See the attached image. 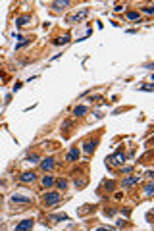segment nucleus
<instances>
[{"mask_svg":"<svg viewBox=\"0 0 154 231\" xmlns=\"http://www.w3.org/2000/svg\"><path fill=\"white\" fill-rule=\"evenodd\" d=\"M42 200H44V204H46V206L58 204V202H60V193H56V191H48V193H44Z\"/></svg>","mask_w":154,"mask_h":231,"instance_id":"f257e3e1","label":"nucleus"},{"mask_svg":"<svg viewBox=\"0 0 154 231\" xmlns=\"http://www.w3.org/2000/svg\"><path fill=\"white\" fill-rule=\"evenodd\" d=\"M106 162L110 164V166H121L125 162V154L121 152V150H117V152H114L110 158H106Z\"/></svg>","mask_w":154,"mask_h":231,"instance_id":"f03ea898","label":"nucleus"},{"mask_svg":"<svg viewBox=\"0 0 154 231\" xmlns=\"http://www.w3.org/2000/svg\"><path fill=\"white\" fill-rule=\"evenodd\" d=\"M135 183H139V175H129V177H125V179L121 181V187L127 189V187H131V185H135Z\"/></svg>","mask_w":154,"mask_h":231,"instance_id":"7ed1b4c3","label":"nucleus"},{"mask_svg":"<svg viewBox=\"0 0 154 231\" xmlns=\"http://www.w3.org/2000/svg\"><path fill=\"white\" fill-rule=\"evenodd\" d=\"M52 168H54V158H44L42 162H41V170H42L44 173H46V172H50Z\"/></svg>","mask_w":154,"mask_h":231,"instance_id":"20e7f679","label":"nucleus"},{"mask_svg":"<svg viewBox=\"0 0 154 231\" xmlns=\"http://www.w3.org/2000/svg\"><path fill=\"white\" fill-rule=\"evenodd\" d=\"M77 158H79V148H77V146H71L69 152H68V156H66V162H75Z\"/></svg>","mask_w":154,"mask_h":231,"instance_id":"39448f33","label":"nucleus"},{"mask_svg":"<svg viewBox=\"0 0 154 231\" xmlns=\"http://www.w3.org/2000/svg\"><path fill=\"white\" fill-rule=\"evenodd\" d=\"M89 14V8H83V10H81L79 14H73V15H69L68 17V23H73V21H79L81 20V17H85Z\"/></svg>","mask_w":154,"mask_h":231,"instance_id":"423d86ee","label":"nucleus"},{"mask_svg":"<svg viewBox=\"0 0 154 231\" xmlns=\"http://www.w3.org/2000/svg\"><path fill=\"white\" fill-rule=\"evenodd\" d=\"M35 179H37V175H35L33 172H25V173H21V177H20L21 183H33Z\"/></svg>","mask_w":154,"mask_h":231,"instance_id":"0eeeda50","label":"nucleus"},{"mask_svg":"<svg viewBox=\"0 0 154 231\" xmlns=\"http://www.w3.org/2000/svg\"><path fill=\"white\" fill-rule=\"evenodd\" d=\"M33 224H35V221H33V220H23V221H21V224H17V225H15V231H23V229H31V227H33Z\"/></svg>","mask_w":154,"mask_h":231,"instance_id":"6e6552de","label":"nucleus"},{"mask_svg":"<svg viewBox=\"0 0 154 231\" xmlns=\"http://www.w3.org/2000/svg\"><path fill=\"white\" fill-rule=\"evenodd\" d=\"M96 145H98V141H87V143L83 145V150H85L87 154H90V152H95Z\"/></svg>","mask_w":154,"mask_h":231,"instance_id":"1a4fd4ad","label":"nucleus"},{"mask_svg":"<svg viewBox=\"0 0 154 231\" xmlns=\"http://www.w3.org/2000/svg\"><path fill=\"white\" fill-rule=\"evenodd\" d=\"M54 181H56V179H54L52 175H44L42 179H41V185H42L44 189H48V187H52V185H54Z\"/></svg>","mask_w":154,"mask_h":231,"instance_id":"9d476101","label":"nucleus"},{"mask_svg":"<svg viewBox=\"0 0 154 231\" xmlns=\"http://www.w3.org/2000/svg\"><path fill=\"white\" fill-rule=\"evenodd\" d=\"M50 6L54 8V10H62V8H69L71 2H68V0H62V2H60V0H58V2H52Z\"/></svg>","mask_w":154,"mask_h":231,"instance_id":"9b49d317","label":"nucleus"},{"mask_svg":"<svg viewBox=\"0 0 154 231\" xmlns=\"http://www.w3.org/2000/svg\"><path fill=\"white\" fill-rule=\"evenodd\" d=\"M12 202H25V204H29V202H31V197H21V194H12Z\"/></svg>","mask_w":154,"mask_h":231,"instance_id":"f8f14e48","label":"nucleus"},{"mask_svg":"<svg viewBox=\"0 0 154 231\" xmlns=\"http://www.w3.org/2000/svg\"><path fill=\"white\" fill-rule=\"evenodd\" d=\"M29 21H31V15H21V17H17V20H15V25L23 27V25H27Z\"/></svg>","mask_w":154,"mask_h":231,"instance_id":"ddd939ff","label":"nucleus"},{"mask_svg":"<svg viewBox=\"0 0 154 231\" xmlns=\"http://www.w3.org/2000/svg\"><path fill=\"white\" fill-rule=\"evenodd\" d=\"M87 112H89L87 106H75L73 108V116H85Z\"/></svg>","mask_w":154,"mask_h":231,"instance_id":"4468645a","label":"nucleus"},{"mask_svg":"<svg viewBox=\"0 0 154 231\" xmlns=\"http://www.w3.org/2000/svg\"><path fill=\"white\" fill-rule=\"evenodd\" d=\"M54 44H68L69 42V35H62V37H58L56 41H52Z\"/></svg>","mask_w":154,"mask_h":231,"instance_id":"2eb2a0df","label":"nucleus"},{"mask_svg":"<svg viewBox=\"0 0 154 231\" xmlns=\"http://www.w3.org/2000/svg\"><path fill=\"white\" fill-rule=\"evenodd\" d=\"M54 183L58 185V189H60V191H64V189L68 187V179H64V177H60V179H56Z\"/></svg>","mask_w":154,"mask_h":231,"instance_id":"dca6fc26","label":"nucleus"},{"mask_svg":"<svg viewBox=\"0 0 154 231\" xmlns=\"http://www.w3.org/2000/svg\"><path fill=\"white\" fill-rule=\"evenodd\" d=\"M127 20L129 21H139L141 15H139V12H127Z\"/></svg>","mask_w":154,"mask_h":231,"instance_id":"f3484780","label":"nucleus"},{"mask_svg":"<svg viewBox=\"0 0 154 231\" xmlns=\"http://www.w3.org/2000/svg\"><path fill=\"white\" fill-rule=\"evenodd\" d=\"M50 218H52L54 221H68V216H66V214H52Z\"/></svg>","mask_w":154,"mask_h":231,"instance_id":"a211bd4d","label":"nucleus"},{"mask_svg":"<svg viewBox=\"0 0 154 231\" xmlns=\"http://www.w3.org/2000/svg\"><path fill=\"white\" fill-rule=\"evenodd\" d=\"M144 194H147V197H152V191H154V185L152 183H147V185H144Z\"/></svg>","mask_w":154,"mask_h":231,"instance_id":"6ab92c4d","label":"nucleus"},{"mask_svg":"<svg viewBox=\"0 0 154 231\" xmlns=\"http://www.w3.org/2000/svg\"><path fill=\"white\" fill-rule=\"evenodd\" d=\"M25 162H29V164H37V162H39V156H37V154H31V156H27V158H25Z\"/></svg>","mask_w":154,"mask_h":231,"instance_id":"aec40b11","label":"nucleus"},{"mask_svg":"<svg viewBox=\"0 0 154 231\" xmlns=\"http://www.w3.org/2000/svg\"><path fill=\"white\" fill-rule=\"evenodd\" d=\"M143 14L152 15V14H154V8H152V6H143Z\"/></svg>","mask_w":154,"mask_h":231,"instance_id":"412c9836","label":"nucleus"},{"mask_svg":"<svg viewBox=\"0 0 154 231\" xmlns=\"http://www.w3.org/2000/svg\"><path fill=\"white\" fill-rule=\"evenodd\" d=\"M29 44H31V39H29V41H23V42H20V44L15 46V50H21V48H25V46H29Z\"/></svg>","mask_w":154,"mask_h":231,"instance_id":"4be33fe9","label":"nucleus"},{"mask_svg":"<svg viewBox=\"0 0 154 231\" xmlns=\"http://www.w3.org/2000/svg\"><path fill=\"white\" fill-rule=\"evenodd\" d=\"M73 183H75V187H79V189H81V187H85V183H87V181H85V179H75Z\"/></svg>","mask_w":154,"mask_h":231,"instance_id":"5701e85b","label":"nucleus"},{"mask_svg":"<svg viewBox=\"0 0 154 231\" xmlns=\"http://www.w3.org/2000/svg\"><path fill=\"white\" fill-rule=\"evenodd\" d=\"M133 172V166H125V168H121V173H131Z\"/></svg>","mask_w":154,"mask_h":231,"instance_id":"b1692460","label":"nucleus"},{"mask_svg":"<svg viewBox=\"0 0 154 231\" xmlns=\"http://www.w3.org/2000/svg\"><path fill=\"white\" fill-rule=\"evenodd\" d=\"M104 187H106L108 191H114V187H116V185H114V181H108V183L104 185Z\"/></svg>","mask_w":154,"mask_h":231,"instance_id":"393cba45","label":"nucleus"},{"mask_svg":"<svg viewBox=\"0 0 154 231\" xmlns=\"http://www.w3.org/2000/svg\"><path fill=\"white\" fill-rule=\"evenodd\" d=\"M152 89H154L152 85H143V87H141V91H152Z\"/></svg>","mask_w":154,"mask_h":231,"instance_id":"a878e982","label":"nucleus"},{"mask_svg":"<svg viewBox=\"0 0 154 231\" xmlns=\"http://www.w3.org/2000/svg\"><path fill=\"white\" fill-rule=\"evenodd\" d=\"M127 221H123V220H120V221H116V227H123Z\"/></svg>","mask_w":154,"mask_h":231,"instance_id":"bb28decb","label":"nucleus"},{"mask_svg":"<svg viewBox=\"0 0 154 231\" xmlns=\"http://www.w3.org/2000/svg\"><path fill=\"white\" fill-rule=\"evenodd\" d=\"M121 10H123V6H121V4H117V6L114 8V12H121Z\"/></svg>","mask_w":154,"mask_h":231,"instance_id":"cd10ccee","label":"nucleus"}]
</instances>
